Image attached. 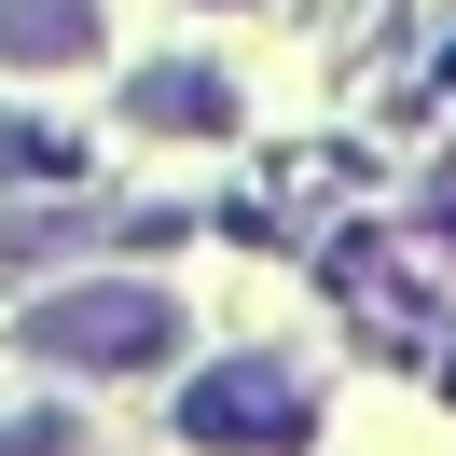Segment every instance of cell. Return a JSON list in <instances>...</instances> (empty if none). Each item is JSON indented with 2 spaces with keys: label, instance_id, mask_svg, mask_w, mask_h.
I'll list each match as a JSON object with an SVG mask.
<instances>
[{
  "label": "cell",
  "instance_id": "cell-5",
  "mask_svg": "<svg viewBox=\"0 0 456 456\" xmlns=\"http://www.w3.org/2000/svg\"><path fill=\"white\" fill-rule=\"evenodd\" d=\"M84 167V139L69 125H28V111H0V180H69Z\"/></svg>",
  "mask_w": 456,
  "mask_h": 456
},
{
  "label": "cell",
  "instance_id": "cell-2",
  "mask_svg": "<svg viewBox=\"0 0 456 456\" xmlns=\"http://www.w3.org/2000/svg\"><path fill=\"white\" fill-rule=\"evenodd\" d=\"M180 415V443H208V456H263V443H305V373L290 360H222V373H194V401H167Z\"/></svg>",
  "mask_w": 456,
  "mask_h": 456
},
{
  "label": "cell",
  "instance_id": "cell-4",
  "mask_svg": "<svg viewBox=\"0 0 456 456\" xmlns=\"http://www.w3.org/2000/svg\"><path fill=\"white\" fill-rule=\"evenodd\" d=\"M125 111H139L152 139H222V125H235V97L208 84V69H139V84H125Z\"/></svg>",
  "mask_w": 456,
  "mask_h": 456
},
{
  "label": "cell",
  "instance_id": "cell-3",
  "mask_svg": "<svg viewBox=\"0 0 456 456\" xmlns=\"http://www.w3.org/2000/svg\"><path fill=\"white\" fill-rule=\"evenodd\" d=\"M97 56V0H0V69H69Z\"/></svg>",
  "mask_w": 456,
  "mask_h": 456
},
{
  "label": "cell",
  "instance_id": "cell-6",
  "mask_svg": "<svg viewBox=\"0 0 456 456\" xmlns=\"http://www.w3.org/2000/svg\"><path fill=\"white\" fill-rule=\"evenodd\" d=\"M0 456H69V415H28V428H14Z\"/></svg>",
  "mask_w": 456,
  "mask_h": 456
},
{
  "label": "cell",
  "instance_id": "cell-1",
  "mask_svg": "<svg viewBox=\"0 0 456 456\" xmlns=\"http://www.w3.org/2000/svg\"><path fill=\"white\" fill-rule=\"evenodd\" d=\"M180 346V290H139V277H84L56 305H28V360L56 373H139Z\"/></svg>",
  "mask_w": 456,
  "mask_h": 456
}]
</instances>
